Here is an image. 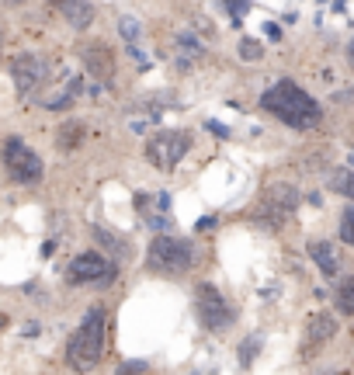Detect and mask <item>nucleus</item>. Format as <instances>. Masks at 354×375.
I'll return each instance as SVG.
<instances>
[{
  "label": "nucleus",
  "instance_id": "f257e3e1",
  "mask_svg": "<svg viewBox=\"0 0 354 375\" xmlns=\"http://www.w3.org/2000/svg\"><path fill=\"white\" fill-rule=\"evenodd\" d=\"M261 105H264V111L278 115L285 125H292V129H299V133L316 129V125H320V118H323L320 105H316V101L302 91V87H296L292 81H281V83H274L271 91H264Z\"/></svg>",
  "mask_w": 354,
  "mask_h": 375
},
{
  "label": "nucleus",
  "instance_id": "f03ea898",
  "mask_svg": "<svg viewBox=\"0 0 354 375\" xmlns=\"http://www.w3.org/2000/svg\"><path fill=\"white\" fill-rule=\"evenodd\" d=\"M66 354H70V365L77 372H87V369H94L101 361V354H105V313L101 309H90L83 317L80 330L70 337Z\"/></svg>",
  "mask_w": 354,
  "mask_h": 375
},
{
  "label": "nucleus",
  "instance_id": "7ed1b4c3",
  "mask_svg": "<svg viewBox=\"0 0 354 375\" xmlns=\"http://www.w3.org/2000/svg\"><path fill=\"white\" fill-rule=\"evenodd\" d=\"M146 264L153 271H160V274H181L191 264V243L160 233V237H153V243H150Z\"/></svg>",
  "mask_w": 354,
  "mask_h": 375
},
{
  "label": "nucleus",
  "instance_id": "20e7f679",
  "mask_svg": "<svg viewBox=\"0 0 354 375\" xmlns=\"http://www.w3.org/2000/svg\"><path fill=\"white\" fill-rule=\"evenodd\" d=\"M198 320L205 323L212 334H222V330H229L233 320H236V313H233V306L226 302V295L219 292L216 285H198Z\"/></svg>",
  "mask_w": 354,
  "mask_h": 375
},
{
  "label": "nucleus",
  "instance_id": "39448f33",
  "mask_svg": "<svg viewBox=\"0 0 354 375\" xmlns=\"http://www.w3.org/2000/svg\"><path fill=\"white\" fill-rule=\"evenodd\" d=\"M191 146V135L181 133V129H170V133H160L150 139V146H146V157L157 163V167H177V160H184V153H188Z\"/></svg>",
  "mask_w": 354,
  "mask_h": 375
},
{
  "label": "nucleus",
  "instance_id": "423d86ee",
  "mask_svg": "<svg viewBox=\"0 0 354 375\" xmlns=\"http://www.w3.org/2000/svg\"><path fill=\"white\" fill-rule=\"evenodd\" d=\"M4 163H7L11 178L21 181V185H35V181H42V160L28 150L21 139H7V146H4Z\"/></svg>",
  "mask_w": 354,
  "mask_h": 375
},
{
  "label": "nucleus",
  "instance_id": "0eeeda50",
  "mask_svg": "<svg viewBox=\"0 0 354 375\" xmlns=\"http://www.w3.org/2000/svg\"><path fill=\"white\" fill-rule=\"evenodd\" d=\"M299 209V191L292 185H285V181H274V185H268V191H264V202H261V212L271 219L274 226H281L288 215Z\"/></svg>",
  "mask_w": 354,
  "mask_h": 375
},
{
  "label": "nucleus",
  "instance_id": "6e6552de",
  "mask_svg": "<svg viewBox=\"0 0 354 375\" xmlns=\"http://www.w3.org/2000/svg\"><path fill=\"white\" fill-rule=\"evenodd\" d=\"M11 77H14V87L21 91V94H31V91H38L46 77H49V63L42 59V56H18L14 63H11Z\"/></svg>",
  "mask_w": 354,
  "mask_h": 375
},
{
  "label": "nucleus",
  "instance_id": "1a4fd4ad",
  "mask_svg": "<svg viewBox=\"0 0 354 375\" xmlns=\"http://www.w3.org/2000/svg\"><path fill=\"white\" fill-rule=\"evenodd\" d=\"M70 278H73V282H111V278H115V268H111L101 254L87 250V254H77V257H73Z\"/></svg>",
  "mask_w": 354,
  "mask_h": 375
},
{
  "label": "nucleus",
  "instance_id": "9d476101",
  "mask_svg": "<svg viewBox=\"0 0 354 375\" xmlns=\"http://www.w3.org/2000/svg\"><path fill=\"white\" fill-rule=\"evenodd\" d=\"M337 334V320L330 313H313L306 323V341H302V358H313L316 351L327 344L330 337Z\"/></svg>",
  "mask_w": 354,
  "mask_h": 375
},
{
  "label": "nucleus",
  "instance_id": "9b49d317",
  "mask_svg": "<svg viewBox=\"0 0 354 375\" xmlns=\"http://www.w3.org/2000/svg\"><path fill=\"white\" fill-rule=\"evenodd\" d=\"M80 59L90 77H98V81H111L115 77V56H111V49L105 42H87V46H80Z\"/></svg>",
  "mask_w": 354,
  "mask_h": 375
},
{
  "label": "nucleus",
  "instance_id": "f8f14e48",
  "mask_svg": "<svg viewBox=\"0 0 354 375\" xmlns=\"http://www.w3.org/2000/svg\"><path fill=\"white\" fill-rule=\"evenodd\" d=\"M309 257L320 264V271H323L327 278H337V274H340V257H337V250H333L327 240H313V243H309Z\"/></svg>",
  "mask_w": 354,
  "mask_h": 375
},
{
  "label": "nucleus",
  "instance_id": "ddd939ff",
  "mask_svg": "<svg viewBox=\"0 0 354 375\" xmlns=\"http://www.w3.org/2000/svg\"><path fill=\"white\" fill-rule=\"evenodd\" d=\"M59 11L73 28H90V21H94V4L90 0H59Z\"/></svg>",
  "mask_w": 354,
  "mask_h": 375
},
{
  "label": "nucleus",
  "instance_id": "4468645a",
  "mask_svg": "<svg viewBox=\"0 0 354 375\" xmlns=\"http://www.w3.org/2000/svg\"><path fill=\"white\" fill-rule=\"evenodd\" d=\"M327 185L337 191V195H348V198H354V174L351 170H344V167H333L327 174Z\"/></svg>",
  "mask_w": 354,
  "mask_h": 375
},
{
  "label": "nucleus",
  "instance_id": "2eb2a0df",
  "mask_svg": "<svg viewBox=\"0 0 354 375\" xmlns=\"http://www.w3.org/2000/svg\"><path fill=\"white\" fill-rule=\"evenodd\" d=\"M337 313L340 317H351L354 313V274L337 285Z\"/></svg>",
  "mask_w": 354,
  "mask_h": 375
},
{
  "label": "nucleus",
  "instance_id": "dca6fc26",
  "mask_svg": "<svg viewBox=\"0 0 354 375\" xmlns=\"http://www.w3.org/2000/svg\"><path fill=\"white\" fill-rule=\"evenodd\" d=\"M80 139H83V125H80V122H66V125L59 129V146H63V150H73Z\"/></svg>",
  "mask_w": 354,
  "mask_h": 375
},
{
  "label": "nucleus",
  "instance_id": "f3484780",
  "mask_svg": "<svg viewBox=\"0 0 354 375\" xmlns=\"http://www.w3.org/2000/svg\"><path fill=\"white\" fill-rule=\"evenodd\" d=\"M118 31H122V38H125V42H132V46H136V38L142 35V25H139L136 18H122V21H118Z\"/></svg>",
  "mask_w": 354,
  "mask_h": 375
},
{
  "label": "nucleus",
  "instance_id": "a211bd4d",
  "mask_svg": "<svg viewBox=\"0 0 354 375\" xmlns=\"http://www.w3.org/2000/svg\"><path fill=\"white\" fill-rule=\"evenodd\" d=\"M240 56H244V59H250V63H257V59L264 56V49H261V42H254V38H244V42H240Z\"/></svg>",
  "mask_w": 354,
  "mask_h": 375
},
{
  "label": "nucleus",
  "instance_id": "6ab92c4d",
  "mask_svg": "<svg viewBox=\"0 0 354 375\" xmlns=\"http://www.w3.org/2000/svg\"><path fill=\"white\" fill-rule=\"evenodd\" d=\"M340 240L344 243H354V205L344 212V219H340Z\"/></svg>",
  "mask_w": 354,
  "mask_h": 375
},
{
  "label": "nucleus",
  "instance_id": "aec40b11",
  "mask_svg": "<svg viewBox=\"0 0 354 375\" xmlns=\"http://www.w3.org/2000/svg\"><path fill=\"white\" fill-rule=\"evenodd\" d=\"M261 348V337H250V341H244V344H240V361H244V365H250V361H254V351Z\"/></svg>",
  "mask_w": 354,
  "mask_h": 375
},
{
  "label": "nucleus",
  "instance_id": "412c9836",
  "mask_svg": "<svg viewBox=\"0 0 354 375\" xmlns=\"http://www.w3.org/2000/svg\"><path fill=\"white\" fill-rule=\"evenodd\" d=\"M142 372H146V361H125L118 369V375H142Z\"/></svg>",
  "mask_w": 354,
  "mask_h": 375
},
{
  "label": "nucleus",
  "instance_id": "4be33fe9",
  "mask_svg": "<svg viewBox=\"0 0 354 375\" xmlns=\"http://www.w3.org/2000/svg\"><path fill=\"white\" fill-rule=\"evenodd\" d=\"M209 129H212L216 135H229V129H226V125H219V122H209Z\"/></svg>",
  "mask_w": 354,
  "mask_h": 375
},
{
  "label": "nucleus",
  "instance_id": "5701e85b",
  "mask_svg": "<svg viewBox=\"0 0 354 375\" xmlns=\"http://www.w3.org/2000/svg\"><path fill=\"white\" fill-rule=\"evenodd\" d=\"M348 59H351V66H354V42L348 46Z\"/></svg>",
  "mask_w": 354,
  "mask_h": 375
},
{
  "label": "nucleus",
  "instance_id": "b1692460",
  "mask_svg": "<svg viewBox=\"0 0 354 375\" xmlns=\"http://www.w3.org/2000/svg\"><path fill=\"white\" fill-rule=\"evenodd\" d=\"M7 4H25V0H7Z\"/></svg>",
  "mask_w": 354,
  "mask_h": 375
},
{
  "label": "nucleus",
  "instance_id": "393cba45",
  "mask_svg": "<svg viewBox=\"0 0 354 375\" xmlns=\"http://www.w3.org/2000/svg\"><path fill=\"white\" fill-rule=\"evenodd\" d=\"M327 375H340V372H327Z\"/></svg>",
  "mask_w": 354,
  "mask_h": 375
},
{
  "label": "nucleus",
  "instance_id": "a878e982",
  "mask_svg": "<svg viewBox=\"0 0 354 375\" xmlns=\"http://www.w3.org/2000/svg\"><path fill=\"white\" fill-rule=\"evenodd\" d=\"M351 160H354V150H351Z\"/></svg>",
  "mask_w": 354,
  "mask_h": 375
},
{
  "label": "nucleus",
  "instance_id": "bb28decb",
  "mask_svg": "<svg viewBox=\"0 0 354 375\" xmlns=\"http://www.w3.org/2000/svg\"><path fill=\"white\" fill-rule=\"evenodd\" d=\"M0 46H4V38H0Z\"/></svg>",
  "mask_w": 354,
  "mask_h": 375
}]
</instances>
